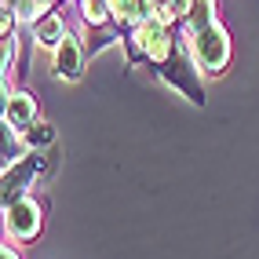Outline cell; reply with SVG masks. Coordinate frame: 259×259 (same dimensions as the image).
Segmentation results:
<instances>
[{"mask_svg":"<svg viewBox=\"0 0 259 259\" xmlns=\"http://www.w3.org/2000/svg\"><path fill=\"white\" fill-rule=\"evenodd\" d=\"M161 77L171 84V88H179L186 99H194L197 102V106H201V102H204V92H201V80L194 77V66H190V59L186 55H179V51H176V55H171L164 66H161Z\"/></svg>","mask_w":259,"mask_h":259,"instance_id":"3957f363","label":"cell"},{"mask_svg":"<svg viewBox=\"0 0 259 259\" xmlns=\"http://www.w3.org/2000/svg\"><path fill=\"white\" fill-rule=\"evenodd\" d=\"M183 22H186V29H190V37H197L201 29H208V26L215 22V19H212V0H194Z\"/></svg>","mask_w":259,"mask_h":259,"instance_id":"9c48e42d","label":"cell"},{"mask_svg":"<svg viewBox=\"0 0 259 259\" xmlns=\"http://www.w3.org/2000/svg\"><path fill=\"white\" fill-rule=\"evenodd\" d=\"M4 124L15 128V132H26L29 124H37V99L19 92L4 102Z\"/></svg>","mask_w":259,"mask_h":259,"instance_id":"8992f818","label":"cell"},{"mask_svg":"<svg viewBox=\"0 0 259 259\" xmlns=\"http://www.w3.org/2000/svg\"><path fill=\"white\" fill-rule=\"evenodd\" d=\"M135 44H139V51L146 59H153L157 66H164L171 55H176V40L168 37V29L157 19H150V22H143L139 29H135Z\"/></svg>","mask_w":259,"mask_h":259,"instance_id":"7a4b0ae2","label":"cell"},{"mask_svg":"<svg viewBox=\"0 0 259 259\" xmlns=\"http://www.w3.org/2000/svg\"><path fill=\"white\" fill-rule=\"evenodd\" d=\"M110 11L120 26H135L139 29L143 22L153 19V11H157V0H110Z\"/></svg>","mask_w":259,"mask_h":259,"instance_id":"52a82bcc","label":"cell"},{"mask_svg":"<svg viewBox=\"0 0 259 259\" xmlns=\"http://www.w3.org/2000/svg\"><path fill=\"white\" fill-rule=\"evenodd\" d=\"M22 139H26V146H29V150H44V146L55 143V128L44 124V120H37V124H29V128L22 132Z\"/></svg>","mask_w":259,"mask_h":259,"instance_id":"7c38bea8","label":"cell"},{"mask_svg":"<svg viewBox=\"0 0 259 259\" xmlns=\"http://www.w3.org/2000/svg\"><path fill=\"white\" fill-rule=\"evenodd\" d=\"M40 164H44V157H40V153H29V157H22L19 164L4 168V204L22 201L26 186H29V179L40 171Z\"/></svg>","mask_w":259,"mask_h":259,"instance_id":"277c9868","label":"cell"},{"mask_svg":"<svg viewBox=\"0 0 259 259\" xmlns=\"http://www.w3.org/2000/svg\"><path fill=\"white\" fill-rule=\"evenodd\" d=\"M106 8H110V0H84V19H88L92 26H102L110 19Z\"/></svg>","mask_w":259,"mask_h":259,"instance_id":"4fadbf2b","label":"cell"},{"mask_svg":"<svg viewBox=\"0 0 259 259\" xmlns=\"http://www.w3.org/2000/svg\"><path fill=\"white\" fill-rule=\"evenodd\" d=\"M84 70V55H80V44L77 37H66L59 48H55V73L66 77V80H77Z\"/></svg>","mask_w":259,"mask_h":259,"instance_id":"ba28073f","label":"cell"},{"mask_svg":"<svg viewBox=\"0 0 259 259\" xmlns=\"http://www.w3.org/2000/svg\"><path fill=\"white\" fill-rule=\"evenodd\" d=\"M48 4H51V0H15V4H11V15H15V19H19V22H33V26H40L44 19H48Z\"/></svg>","mask_w":259,"mask_h":259,"instance_id":"8fae6325","label":"cell"},{"mask_svg":"<svg viewBox=\"0 0 259 259\" xmlns=\"http://www.w3.org/2000/svg\"><path fill=\"white\" fill-rule=\"evenodd\" d=\"M0 259H19V255H15L11 248H4V252H0Z\"/></svg>","mask_w":259,"mask_h":259,"instance_id":"5bb4252c","label":"cell"},{"mask_svg":"<svg viewBox=\"0 0 259 259\" xmlns=\"http://www.w3.org/2000/svg\"><path fill=\"white\" fill-rule=\"evenodd\" d=\"M11 4H15V0H11Z\"/></svg>","mask_w":259,"mask_h":259,"instance_id":"9a60e30c","label":"cell"},{"mask_svg":"<svg viewBox=\"0 0 259 259\" xmlns=\"http://www.w3.org/2000/svg\"><path fill=\"white\" fill-rule=\"evenodd\" d=\"M8 230H11V237H19V241L37 237V230H40V204L33 197H22V201L8 204Z\"/></svg>","mask_w":259,"mask_h":259,"instance_id":"5b68a950","label":"cell"},{"mask_svg":"<svg viewBox=\"0 0 259 259\" xmlns=\"http://www.w3.org/2000/svg\"><path fill=\"white\" fill-rule=\"evenodd\" d=\"M66 37H70V33H66V26H62L59 15H48V19L37 26V44L40 48H59Z\"/></svg>","mask_w":259,"mask_h":259,"instance_id":"30bf717a","label":"cell"},{"mask_svg":"<svg viewBox=\"0 0 259 259\" xmlns=\"http://www.w3.org/2000/svg\"><path fill=\"white\" fill-rule=\"evenodd\" d=\"M194 55L201 62V70H208V73H219L230 62V37L223 33L219 22H212L208 29H201L194 37Z\"/></svg>","mask_w":259,"mask_h":259,"instance_id":"6da1fadb","label":"cell"}]
</instances>
